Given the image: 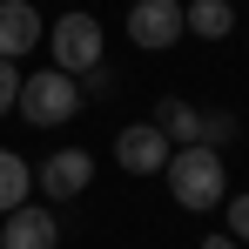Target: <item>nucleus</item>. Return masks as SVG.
Returning <instances> with one entry per match:
<instances>
[{
  "label": "nucleus",
  "mask_w": 249,
  "mask_h": 249,
  "mask_svg": "<svg viewBox=\"0 0 249 249\" xmlns=\"http://www.w3.org/2000/svg\"><path fill=\"white\" fill-rule=\"evenodd\" d=\"M162 175H168L175 202L189 209V215H209V209H222V196H229V182H222V148H209V142L168 148Z\"/></svg>",
  "instance_id": "f257e3e1"
},
{
  "label": "nucleus",
  "mask_w": 249,
  "mask_h": 249,
  "mask_svg": "<svg viewBox=\"0 0 249 249\" xmlns=\"http://www.w3.org/2000/svg\"><path fill=\"white\" fill-rule=\"evenodd\" d=\"M20 115L34 128H61L68 115H81V81L61 74V68H41V74H20Z\"/></svg>",
  "instance_id": "f03ea898"
},
{
  "label": "nucleus",
  "mask_w": 249,
  "mask_h": 249,
  "mask_svg": "<svg viewBox=\"0 0 249 249\" xmlns=\"http://www.w3.org/2000/svg\"><path fill=\"white\" fill-rule=\"evenodd\" d=\"M47 54H54L61 74L101 68V20H94V14H61V20L47 27Z\"/></svg>",
  "instance_id": "7ed1b4c3"
},
{
  "label": "nucleus",
  "mask_w": 249,
  "mask_h": 249,
  "mask_svg": "<svg viewBox=\"0 0 249 249\" xmlns=\"http://www.w3.org/2000/svg\"><path fill=\"white\" fill-rule=\"evenodd\" d=\"M128 41L142 54H162V47L182 41V7L175 0H135L128 7Z\"/></svg>",
  "instance_id": "20e7f679"
},
{
  "label": "nucleus",
  "mask_w": 249,
  "mask_h": 249,
  "mask_svg": "<svg viewBox=\"0 0 249 249\" xmlns=\"http://www.w3.org/2000/svg\"><path fill=\"white\" fill-rule=\"evenodd\" d=\"M0 249H61V215L54 209H7V222H0Z\"/></svg>",
  "instance_id": "39448f33"
},
{
  "label": "nucleus",
  "mask_w": 249,
  "mask_h": 249,
  "mask_svg": "<svg viewBox=\"0 0 249 249\" xmlns=\"http://www.w3.org/2000/svg\"><path fill=\"white\" fill-rule=\"evenodd\" d=\"M115 162H122L128 175H162V162H168V135H162L155 122L122 128V135H115Z\"/></svg>",
  "instance_id": "423d86ee"
},
{
  "label": "nucleus",
  "mask_w": 249,
  "mask_h": 249,
  "mask_svg": "<svg viewBox=\"0 0 249 249\" xmlns=\"http://www.w3.org/2000/svg\"><path fill=\"white\" fill-rule=\"evenodd\" d=\"M41 196H54V202H68V196H81L88 182H94V155L88 148H61V155H47L41 162Z\"/></svg>",
  "instance_id": "0eeeda50"
},
{
  "label": "nucleus",
  "mask_w": 249,
  "mask_h": 249,
  "mask_svg": "<svg viewBox=\"0 0 249 249\" xmlns=\"http://www.w3.org/2000/svg\"><path fill=\"white\" fill-rule=\"evenodd\" d=\"M41 14H34V0H0V61H20V54H34L41 47Z\"/></svg>",
  "instance_id": "6e6552de"
},
{
  "label": "nucleus",
  "mask_w": 249,
  "mask_h": 249,
  "mask_svg": "<svg viewBox=\"0 0 249 249\" xmlns=\"http://www.w3.org/2000/svg\"><path fill=\"white\" fill-rule=\"evenodd\" d=\"M182 34H202V41L236 34V0H189L182 7Z\"/></svg>",
  "instance_id": "1a4fd4ad"
},
{
  "label": "nucleus",
  "mask_w": 249,
  "mask_h": 249,
  "mask_svg": "<svg viewBox=\"0 0 249 249\" xmlns=\"http://www.w3.org/2000/svg\"><path fill=\"white\" fill-rule=\"evenodd\" d=\"M155 128H162L175 148H189V142H202V108H189V101H155Z\"/></svg>",
  "instance_id": "9d476101"
},
{
  "label": "nucleus",
  "mask_w": 249,
  "mask_h": 249,
  "mask_svg": "<svg viewBox=\"0 0 249 249\" xmlns=\"http://www.w3.org/2000/svg\"><path fill=\"white\" fill-rule=\"evenodd\" d=\"M27 189H34V168L20 162L14 148H0V215H7V209H20V202H27Z\"/></svg>",
  "instance_id": "9b49d317"
},
{
  "label": "nucleus",
  "mask_w": 249,
  "mask_h": 249,
  "mask_svg": "<svg viewBox=\"0 0 249 249\" xmlns=\"http://www.w3.org/2000/svg\"><path fill=\"white\" fill-rule=\"evenodd\" d=\"M202 142H209V148L236 142V115H229V108H209V115H202Z\"/></svg>",
  "instance_id": "f8f14e48"
},
{
  "label": "nucleus",
  "mask_w": 249,
  "mask_h": 249,
  "mask_svg": "<svg viewBox=\"0 0 249 249\" xmlns=\"http://www.w3.org/2000/svg\"><path fill=\"white\" fill-rule=\"evenodd\" d=\"M20 101V61H0V115H14Z\"/></svg>",
  "instance_id": "ddd939ff"
},
{
  "label": "nucleus",
  "mask_w": 249,
  "mask_h": 249,
  "mask_svg": "<svg viewBox=\"0 0 249 249\" xmlns=\"http://www.w3.org/2000/svg\"><path fill=\"white\" fill-rule=\"evenodd\" d=\"M229 236L249 243V196H229Z\"/></svg>",
  "instance_id": "4468645a"
},
{
  "label": "nucleus",
  "mask_w": 249,
  "mask_h": 249,
  "mask_svg": "<svg viewBox=\"0 0 249 249\" xmlns=\"http://www.w3.org/2000/svg\"><path fill=\"white\" fill-rule=\"evenodd\" d=\"M202 249H243L236 236H202Z\"/></svg>",
  "instance_id": "2eb2a0df"
}]
</instances>
